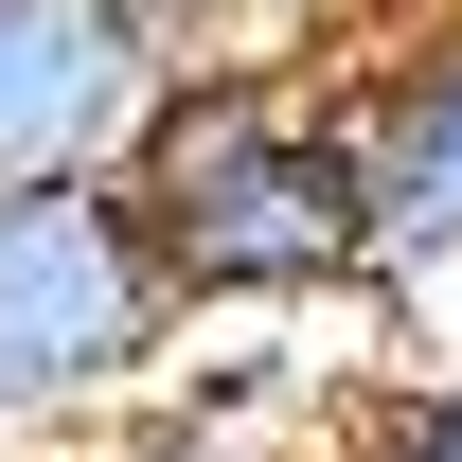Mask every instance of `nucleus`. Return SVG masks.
I'll use <instances>...</instances> for the list:
<instances>
[{
	"mask_svg": "<svg viewBox=\"0 0 462 462\" xmlns=\"http://www.w3.org/2000/svg\"><path fill=\"white\" fill-rule=\"evenodd\" d=\"M125 214L196 302H338L374 285V196H356L338 54H196L125 143Z\"/></svg>",
	"mask_w": 462,
	"mask_h": 462,
	"instance_id": "f257e3e1",
	"label": "nucleus"
},
{
	"mask_svg": "<svg viewBox=\"0 0 462 462\" xmlns=\"http://www.w3.org/2000/svg\"><path fill=\"white\" fill-rule=\"evenodd\" d=\"M178 356V285L143 214L107 178H0V427H71V409H125Z\"/></svg>",
	"mask_w": 462,
	"mask_h": 462,
	"instance_id": "f03ea898",
	"label": "nucleus"
},
{
	"mask_svg": "<svg viewBox=\"0 0 462 462\" xmlns=\"http://www.w3.org/2000/svg\"><path fill=\"white\" fill-rule=\"evenodd\" d=\"M178 89V36L143 0H0V178H107Z\"/></svg>",
	"mask_w": 462,
	"mask_h": 462,
	"instance_id": "7ed1b4c3",
	"label": "nucleus"
},
{
	"mask_svg": "<svg viewBox=\"0 0 462 462\" xmlns=\"http://www.w3.org/2000/svg\"><path fill=\"white\" fill-rule=\"evenodd\" d=\"M356 125V196H374V285L462 267V0L374 18V71H338Z\"/></svg>",
	"mask_w": 462,
	"mask_h": 462,
	"instance_id": "20e7f679",
	"label": "nucleus"
},
{
	"mask_svg": "<svg viewBox=\"0 0 462 462\" xmlns=\"http://www.w3.org/2000/svg\"><path fill=\"white\" fill-rule=\"evenodd\" d=\"M143 18H161L178 71H196V54H320V36H374L392 0H143Z\"/></svg>",
	"mask_w": 462,
	"mask_h": 462,
	"instance_id": "39448f33",
	"label": "nucleus"
},
{
	"mask_svg": "<svg viewBox=\"0 0 462 462\" xmlns=\"http://www.w3.org/2000/svg\"><path fill=\"white\" fill-rule=\"evenodd\" d=\"M107 462H302V445H285L267 392H196V409H161V427H125Z\"/></svg>",
	"mask_w": 462,
	"mask_h": 462,
	"instance_id": "423d86ee",
	"label": "nucleus"
},
{
	"mask_svg": "<svg viewBox=\"0 0 462 462\" xmlns=\"http://www.w3.org/2000/svg\"><path fill=\"white\" fill-rule=\"evenodd\" d=\"M374 445H392V462H462V356H445V374L392 409V427H374Z\"/></svg>",
	"mask_w": 462,
	"mask_h": 462,
	"instance_id": "0eeeda50",
	"label": "nucleus"
},
{
	"mask_svg": "<svg viewBox=\"0 0 462 462\" xmlns=\"http://www.w3.org/2000/svg\"><path fill=\"white\" fill-rule=\"evenodd\" d=\"M356 462H392V445H356Z\"/></svg>",
	"mask_w": 462,
	"mask_h": 462,
	"instance_id": "6e6552de",
	"label": "nucleus"
}]
</instances>
